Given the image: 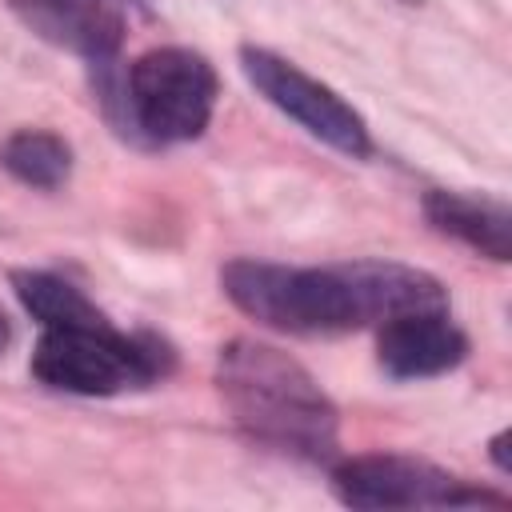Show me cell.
Here are the masks:
<instances>
[{"label":"cell","mask_w":512,"mask_h":512,"mask_svg":"<svg viewBox=\"0 0 512 512\" xmlns=\"http://www.w3.org/2000/svg\"><path fill=\"white\" fill-rule=\"evenodd\" d=\"M488 456H492V464L508 476L512 472V460H508V432H496L492 440H488Z\"/></svg>","instance_id":"cell-12"},{"label":"cell","mask_w":512,"mask_h":512,"mask_svg":"<svg viewBox=\"0 0 512 512\" xmlns=\"http://www.w3.org/2000/svg\"><path fill=\"white\" fill-rule=\"evenodd\" d=\"M424 220L440 236H452L464 248H472V252H480L496 264L512 260V212H508L504 200L428 188L424 192Z\"/></svg>","instance_id":"cell-9"},{"label":"cell","mask_w":512,"mask_h":512,"mask_svg":"<svg viewBox=\"0 0 512 512\" xmlns=\"http://www.w3.org/2000/svg\"><path fill=\"white\" fill-rule=\"evenodd\" d=\"M216 388L232 424L260 448L332 460L340 444V412L320 380L284 348L236 336L216 352Z\"/></svg>","instance_id":"cell-2"},{"label":"cell","mask_w":512,"mask_h":512,"mask_svg":"<svg viewBox=\"0 0 512 512\" xmlns=\"http://www.w3.org/2000/svg\"><path fill=\"white\" fill-rule=\"evenodd\" d=\"M0 168L36 192H56L72 176V144L48 128H16L0 144Z\"/></svg>","instance_id":"cell-10"},{"label":"cell","mask_w":512,"mask_h":512,"mask_svg":"<svg viewBox=\"0 0 512 512\" xmlns=\"http://www.w3.org/2000/svg\"><path fill=\"white\" fill-rule=\"evenodd\" d=\"M332 492L348 508L388 512V508H468L492 504L504 508L508 496L476 488L472 480L404 452H368L332 464Z\"/></svg>","instance_id":"cell-5"},{"label":"cell","mask_w":512,"mask_h":512,"mask_svg":"<svg viewBox=\"0 0 512 512\" xmlns=\"http://www.w3.org/2000/svg\"><path fill=\"white\" fill-rule=\"evenodd\" d=\"M28 32L40 40L84 56L88 64L116 60L124 44V4L120 0H4Z\"/></svg>","instance_id":"cell-7"},{"label":"cell","mask_w":512,"mask_h":512,"mask_svg":"<svg viewBox=\"0 0 512 512\" xmlns=\"http://www.w3.org/2000/svg\"><path fill=\"white\" fill-rule=\"evenodd\" d=\"M408 4H420V0H408Z\"/></svg>","instance_id":"cell-14"},{"label":"cell","mask_w":512,"mask_h":512,"mask_svg":"<svg viewBox=\"0 0 512 512\" xmlns=\"http://www.w3.org/2000/svg\"><path fill=\"white\" fill-rule=\"evenodd\" d=\"M176 368V352L156 332H124L108 316L84 324L40 328L32 376L68 396H120L160 384Z\"/></svg>","instance_id":"cell-4"},{"label":"cell","mask_w":512,"mask_h":512,"mask_svg":"<svg viewBox=\"0 0 512 512\" xmlns=\"http://www.w3.org/2000/svg\"><path fill=\"white\" fill-rule=\"evenodd\" d=\"M92 68L100 72L96 92L112 128L120 136H132L136 144H188L200 140L212 124L220 76L212 60L192 48H148L128 64V72H116V60Z\"/></svg>","instance_id":"cell-3"},{"label":"cell","mask_w":512,"mask_h":512,"mask_svg":"<svg viewBox=\"0 0 512 512\" xmlns=\"http://www.w3.org/2000/svg\"><path fill=\"white\" fill-rule=\"evenodd\" d=\"M240 72L248 76V84L272 104L280 108L288 120H296L308 136L324 140L328 148H336L340 156L364 160L372 156V132L368 120L324 80L308 76L300 64H292L288 56L272 52V48H256L244 44L240 48Z\"/></svg>","instance_id":"cell-6"},{"label":"cell","mask_w":512,"mask_h":512,"mask_svg":"<svg viewBox=\"0 0 512 512\" xmlns=\"http://www.w3.org/2000/svg\"><path fill=\"white\" fill-rule=\"evenodd\" d=\"M468 356V336L448 312H408L380 324L376 360L392 380H428L460 368Z\"/></svg>","instance_id":"cell-8"},{"label":"cell","mask_w":512,"mask_h":512,"mask_svg":"<svg viewBox=\"0 0 512 512\" xmlns=\"http://www.w3.org/2000/svg\"><path fill=\"white\" fill-rule=\"evenodd\" d=\"M12 292L20 308L40 324V328H60V324H84L104 316L72 280L48 272V268H16L12 272Z\"/></svg>","instance_id":"cell-11"},{"label":"cell","mask_w":512,"mask_h":512,"mask_svg":"<svg viewBox=\"0 0 512 512\" xmlns=\"http://www.w3.org/2000/svg\"><path fill=\"white\" fill-rule=\"evenodd\" d=\"M12 344V320H8V312L0 308V352Z\"/></svg>","instance_id":"cell-13"},{"label":"cell","mask_w":512,"mask_h":512,"mask_svg":"<svg viewBox=\"0 0 512 512\" xmlns=\"http://www.w3.org/2000/svg\"><path fill=\"white\" fill-rule=\"evenodd\" d=\"M220 288L248 320L292 336H336L408 312H448V288L400 260L292 268L236 256L220 268Z\"/></svg>","instance_id":"cell-1"}]
</instances>
